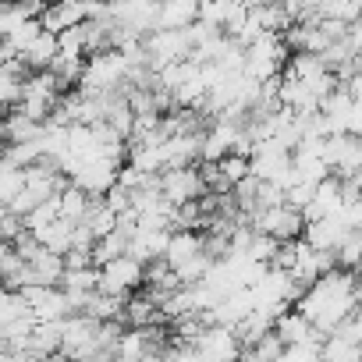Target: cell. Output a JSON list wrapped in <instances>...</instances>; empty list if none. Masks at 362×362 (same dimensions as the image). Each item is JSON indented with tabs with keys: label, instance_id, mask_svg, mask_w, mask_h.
Wrapping results in <instances>:
<instances>
[{
	"label": "cell",
	"instance_id": "7402d4cb",
	"mask_svg": "<svg viewBox=\"0 0 362 362\" xmlns=\"http://www.w3.org/2000/svg\"><path fill=\"white\" fill-rule=\"evenodd\" d=\"M214 263H217V259H210L206 252H199V256L185 259L181 267H174V274L181 277V284H203V281H206V274L214 270Z\"/></svg>",
	"mask_w": 362,
	"mask_h": 362
},
{
	"label": "cell",
	"instance_id": "277c9868",
	"mask_svg": "<svg viewBox=\"0 0 362 362\" xmlns=\"http://www.w3.org/2000/svg\"><path fill=\"white\" fill-rule=\"evenodd\" d=\"M160 4L163 0H110V18L121 29L149 36L160 29Z\"/></svg>",
	"mask_w": 362,
	"mask_h": 362
},
{
	"label": "cell",
	"instance_id": "44dd1931",
	"mask_svg": "<svg viewBox=\"0 0 362 362\" xmlns=\"http://www.w3.org/2000/svg\"><path fill=\"white\" fill-rule=\"evenodd\" d=\"M146 355H149V348H146V334L135 330V327H128L124 337L117 341V362H142Z\"/></svg>",
	"mask_w": 362,
	"mask_h": 362
},
{
	"label": "cell",
	"instance_id": "e0dca14e",
	"mask_svg": "<svg viewBox=\"0 0 362 362\" xmlns=\"http://www.w3.org/2000/svg\"><path fill=\"white\" fill-rule=\"evenodd\" d=\"M89 210H93V196L71 181V189L61 192V217L71 221V224H82V221L89 217Z\"/></svg>",
	"mask_w": 362,
	"mask_h": 362
},
{
	"label": "cell",
	"instance_id": "3957f363",
	"mask_svg": "<svg viewBox=\"0 0 362 362\" xmlns=\"http://www.w3.org/2000/svg\"><path fill=\"white\" fill-rule=\"evenodd\" d=\"M142 288H146V263H139L135 256H121V259L100 267V291L103 295L128 298Z\"/></svg>",
	"mask_w": 362,
	"mask_h": 362
},
{
	"label": "cell",
	"instance_id": "ffe728a7",
	"mask_svg": "<svg viewBox=\"0 0 362 362\" xmlns=\"http://www.w3.org/2000/svg\"><path fill=\"white\" fill-rule=\"evenodd\" d=\"M25 192V167H15L4 160V167H0V199H4V206Z\"/></svg>",
	"mask_w": 362,
	"mask_h": 362
},
{
	"label": "cell",
	"instance_id": "6da1fadb",
	"mask_svg": "<svg viewBox=\"0 0 362 362\" xmlns=\"http://www.w3.org/2000/svg\"><path fill=\"white\" fill-rule=\"evenodd\" d=\"M128 71H132V61L121 50H103V54L89 57L78 89H86L89 96H110L128 86Z\"/></svg>",
	"mask_w": 362,
	"mask_h": 362
},
{
	"label": "cell",
	"instance_id": "603a6c76",
	"mask_svg": "<svg viewBox=\"0 0 362 362\" xmlns=\"http://www.w3.org/2000/svg\"><path fill=\"white\" fill-rule=\"evenodd\" d=\"M221 170H224V177L231 181V185H238V181H245L252 174V160L249 156H238V153H228L221 160Z\"/></svg>",
	"mask_w": 362,
	"mask_h": 362
},
{
	"label": "cell",
	"instance_id": "30bf717a",
	"mask_svg": "<svg viewBox=\"0 0 362 362\" xmlns=\"http://www.w3.org/2000/svg\"><path fill=\"white\" fill-rule=\"evenodd\" d=\"M203 0H163L160 4V29H189L199 22Z\"/></svg>",
	"mask_w": 362,
	"mask_h": 362
},
{
	"label": "cell",
	"instance_id": "d6986e66",
	"mask_svg": "<svg viewBox=\"0 0 362 362\" xmlns=\"http://www.w3.org/2000/svg\"><path fill=\"white\" fill-rule=\"evenodd\" d=\"M323 362H362V344L341 334H330L323 341Z\"/></svg>",
	"mask_w": 362,
	"mask_h": 362
},
{
	"label": "cell",
	"instance_id": "5b68a950",
	"mask_svg": "<svg viewBox=\"0 0 362 362\" xmlns=\"http://www.w3.org/2000/svg\"><path fill=\"white\" fill-rule=\"evenodd\" d=\"M160 192L174 206H185V203H199L210 189L203 181V167H177V170H163L160 174Z\"/></svg>",
	"mask_w": 362,
	"mask_h": 362
},
{
	"label": "cell",
	"instance_id": "9c48e42d",
	"mask_svg": "<svg viewBox=\"0 0 362 362\" xmlns=\"http://www.w3.org/2000/svg\"><path fill=\"white\" fill-rule=\"evenodd\" d=\"M348 235H351V228L341 221V214H334V217L316 221V224L305 228V242H309L313 249H320V252H337Z\"/></svg>",
	"mask_w": 362,
	"mask_h": 362
},
{
	"label": "cell",
	"instance_id": "4fadbf2b",
	"mask_svg": "<svg viewBox=\"0 0 362 362\" xmlns=\"http://www.w3.org/2000/svg\"><path fill=\"white\" fill-rule=\"evenodd\" d=\"M43 128H47V124H40V121H33V117H25L22 110H8V124H4V139H8V146H22V142H36V139H43Z\"/></svg>",
	"mask_w": 362,
	"mask_h": 362
},
{
	"label": "cell",
	"instance_id": "7c38bea8",
	"mask_svg": "<svg viewBox=\"0 0 362 362\" xmlns=\"http://www.w3.org/2000/svg\"><path fill=\"white\" fill-rule=\"evenodd\" d=\"M57 54H61V36L57 33H43L22 57H25V64L33 71H50V64L57 61Z\"/></svg>",
	"mask_w": 362,
	"mask_h": 362
},
{
	"label": "cell",
	"instance_id": "7a4b0ae2",
	"mask_svg": "<svg viewBox=\"0 0 362 362\" xmlns=\"http://www.w3.org/2000/svg\"><path fill=\"white\" fill-rule=\"evenodd\" d=\"M249 224L259 231V235H270V238H277V242H298L302 235H305V217H302V210L298 206H291V203H284V206H270V210H256L252 217H249Z\"/></svg>",
	"mask_w": 362,
	"mask_h": 362
},
{
	"label": "cell",
	"instance_id": "2e32d148",
	"mask_svg": "<svg viewBox=\"0 0 362 362\" xmlns=\"http://www.w3.org/2000/svg\"><path fill=\"white\" fill-rule=\"evenodd\" d=\"M284 351H288V344H284V337L277 334V327L270 330V334H263L252 348H245V355H242V362H281L284 358Z\"/></svg>",
	"mask_w": 362,
	"mask_h": 362
},
{
	"label": "cell",
	"instance_id": "9a60e30c",
	"mask_svg": "<svg viewBox=\"0 0 362 362\" xmlns=\"http://www.w3.org/2000/svg\"><path fill=\"white\" fill-rule=\"evenodd\" d=\"M128 245H132V235H128L124 228H117V231H110L107 238L96 242V249H93V263H96V267H107V263L128 256Z\"/></svg>",
	"mask_w": 362,
	"mask_h": 362
},
{
	"label": "cell",
	"instance_id": "ba28073f",
	"mask_svg": "<svg viewBox=\"0 0 362 362\" xmlns=\"http://www.w3.org/2000/svg\"><path fill=\"white\" fill-rule=\"evenodd\" d=\"M43 29L47 33H68V29H78L89 22V4L86 0H57V4H50L43 15H40Z\"/></svg>",
	"mask_w": 362,
	"mask_h": 362
},
{
	"label": "cell",
	"instance_id": "484cf974",
	"mask_svg": "<svg viewBox=\"0 0 362 362\" xmlns=\"http://www.w3.org/2000/svg\"><path fill=\"white\" fill-rule=\"evenodd\" d=\"M348 43H351L355 54H362V18H355V22L348 25Z\"/></svg>",
	"mask_w": 362,
	"mask_h": 362
},
{
	"label": "cell",
	"instance_id": "5bb4252c",
	"mask_svg": "<svg viewBox=\"0 0 362 362\" xmlns=\"http://www.w3.org/2000/svg\"><path fill=\"white\" fill-rule=\"evenodd\" d=\"M47 249H54V252H61V256H68L71 249H75V224L71 221H54L50 228H43V231H33Z\"/></svg>",
	"mask_w": 362,
	"mask_h": 362
},
{
	"label": "cell",
	"instance_id": "8992f818",
	"mask_svg": "<svg viewBox=\"0 0 362 362\" xmlns=\"http://www.w3.org/2000/svg\"><path fill=\"white\" fill-rule=\"evenodd\" d=\"M323 160L330 163V170L337 177H351L362 167V135L351 132H334L323 142Z\"/></svg>",
	"mask_w": 362,
	"mask_h": 362
},
{
	"label": "cell",
	"instance_id": "8fae6325",
	"mask_svg": "<svg viewBox=\"0 0 362 362\" xmlns=\"http://www.w3.org/2000/svg\"><path fill=\"white\" fill-rule=\"evenodd\" d=\"M203 231H170V242H167V263L170 267H181L185 259H192V256H199V252H206L203 249Z\"/></svg>",
	"mask_w": 362,
	"mask_h": 362
},
{
	"label": "cell",
	"instance_id": "cb8c5ba5",
	"mask_svg": "<svg viewBox=\"0 0 362 362\" xmlns=\"http://www.w3.org/2000/svg\"><path fill=\"white\" fill-rule=\"evenodd\" d=\"M25 228H29V224H25V217H18V214L4 210V217H0V235H4V242H15Z\"/></svg>",
	"mask_w": 362,
	"mask_h": 362
},
{
	"label": "cell",
	"instance_id": "ac0fdd59",
	"mask_svg": "<svg viewBox=\"0 0 362 362\" xmlns=\"http://www.w3.org/2000/svg\"><path fill=\"white\" fill-rule=\"evenodd\" d=\"M61 288L68 295H93L100 291V267H86V270H64Z\"/></svg>",
	"mask_w": 362,
	"mask_h": 362
},
{
	"label": "cell",
	"instance_id": "d4e9b609",
	"mask_svg": "<svg viewBox=\"0 0 362 362\" xmlns=\"http://www.w3.org/2000/svg\"><path fill=\"white\" fill-rule=\"evenodd\" d=\"M313 199H316V185H309V181H298V185L288 189V203L298 206V210H305Z\"/></svg>",
	"mask_w": 362,
	"mask_h": 362
},
{
	"label": "cell",
	"instance_id": "52a82bcc",
	"mask_svg": "<svg viewBox=\"0 0 362 362\" xmlns=\"http://www.w3.org/2000/svg\"><path fill=\"white\" fill-rule=\"evenodd\" d=\"M196 351L203 355V362H242L245 344H242L235 327H206Z\"/></svg>",
	"mask_w": 362,
	"mask_h": 362
}]
</instances>
